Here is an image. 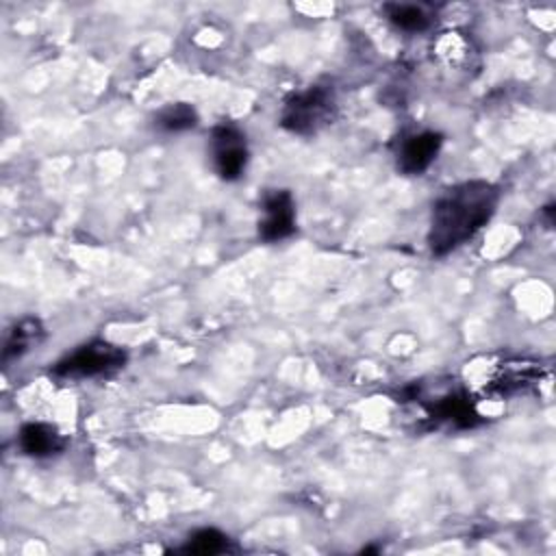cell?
I'll return each mask as SVG.
<instances>
[{
    "instance_id": "6da1fadb",
    "label": "cell",
    "mask_w": 556,
    "mask_h": 556,
    "mask_svg": "<svg viewBox=\"0 0 556 556\" xmlns=\"http://www.w3.org/2000/svg\"><path fill=\"white\" fill-rule=\"evenodd\" d=\"M500 191L486 180H465L445 189L432 204L428 245L445 256L469 241L495 213Z\"/></svg>"
},
{
    "instance_id": "7a4b0ae2",
    "label": "cell",
    "mask_w": 556,
    "mask_h": 556,
    "mask_svg": "<svg viewBox=\"0 0 556 556\" xmlns=\"http://www.w3.org/2000/svg\"><path fill=\"white\" fill-rule=\"evenodd\" d=\"M126 350L104 341V339H93L89 343L78 345L74 352L65 354L54 367L52 374L56 378L65 380H85V378H100V376H111L119 371L126 365Z\"/></svg>"
},
{
    "instance_id": "3957f363",
    "label": "cell",
    "mask_w": 556,
    "mask_h": 556,
    "mask_svg": "<svg viewBox=\"0 0 556 556\" xmlns=\"http://www.w3.org/2000/svg\"><path fill=\"white\" fill-rule=\"evenodd\" d=\"M337 100L328 85H311L293 93L280 113V124L295 135H311L324 128L334 117Z\"/></svg>"
},
{
    "instance_id": "277c9868",
    "label": "cell",
    "mask_w": 556,
    "mask_h": 556,
    "mask_svg": "<svg viewBox=\"0 0 556 556\" xmlns=\"http://www.w3.org/2000/svg\"><path fill=\"white\" fill-rule=\"evenodd\" d=\"M208 152H211V163L215 174L222 180H239L248 167V141L245 135L232 126V124H222L215 126L208 139Z\"/></svg>"
},
{
    "instance_id": "5b68a950",
    "label": "cell",
    "mask_w": 556,
    "mask_h": 556,
    "mask_svg": "<svg viewBox=\"0 0 556 556\" xmlns=\"http://www.w3.org/2000/svg\"><path fill=\"white\" fill-rule=\"evenodd\" d=\"M263 219L258 222V237L267 243L282 241L295 232V200L287 189H271L261 202Z\"/></svg>"
},
{
    "instance_id": "8992f818",
    "label": "cell",
    "mask_w": 556,
    "mask_h": 556,
    "mask_svg": "<svg viewBox=\"0 0 556 556\" xmlns=\"http://www.w3.org/2000/svg\"><path fill=\"white\" fill-rule=\"evenodd\" d=\"M443 146V135L434 130H419L404 137L395 150V165L406 176H419L426 172Z\"/></svg>"
},
{
    "instance_id": "52a82bcc",
    "label": "cell",
    "mask_w": 556,
    "mask_h": 556,
    "mask_svg": "<svg viewBox=\"0 0 556 556\" xmlns=\"http://www.w3.org/2000/svg\"><path fill=\"white\" fill-rule=\"evenodd\" d=\"M65 437L50 424L43 421H28L20 428L17 445L26 456L33 458H48L56 456L65 450Z\"/></svg>"
},
{
    "instance_id": "ba28073f",
    "label": "cell",
    "mask_w": 556,
    "mask_h": 556,
    "mask_svg": "<svg viewBox=\"0 0 556 556\" xmlns=\"http://www.w3.org/2000/svg\"><path fill=\"white\" fill-rule=\"evenodd\" d=\"M43 328L39 324V319L35 317H24L20 319L7 334L4 339V348H2V361L9 363L13 358H20L22 354H26L33 345H37V341L41 339Z\"/></svg>"
},
{
    "instance_id": "9c48e42d",
    "label": "cell",
    "mask_w": 556,
    "mask_h": 556,
    "mask_svg": "<svg viewBox=\"0 0 556 556\" xmlns=\"http://www.w3.org/2000/svg\"><path fill=\"white\" fill-rule=\"evenodd\" d=\"M198 124V113L187 102H172L154 115V126L163 132H182Z\"/></svg>"
},
{
    "instance_id": "30bf717a",
    "label": "cell",
    "mask_w": 556,
    "mask_h": 556,
    "mask_svg": "<svg viewBox=\"0 0 556 556\" xmlns=\"http://www.w3.org/2000/svg\"><path fill=\"white\" fill-rule=\"evenodd\" d=\"M384 13H387V20L404 33H421L430 24L428 13L417 4L391 2V4H384Z\"/></svg>"
},
{
    "instance_id": "8fae6325",
    "label": "cell",
    "mask_w": 556,
    "mask_h": 556,
    "mask_svg": "<svg viewBox=\"0 0 556 556\" xmlns=\"http://www.w3.org/2000/svg\"><path fill=\"white\" fill-rule=\"evenodd\" d=\"M228 549V536L215 528H202L189 536V541L180 547L185 554H200V556H213Z\"/></svg>"
}]
</instances>
